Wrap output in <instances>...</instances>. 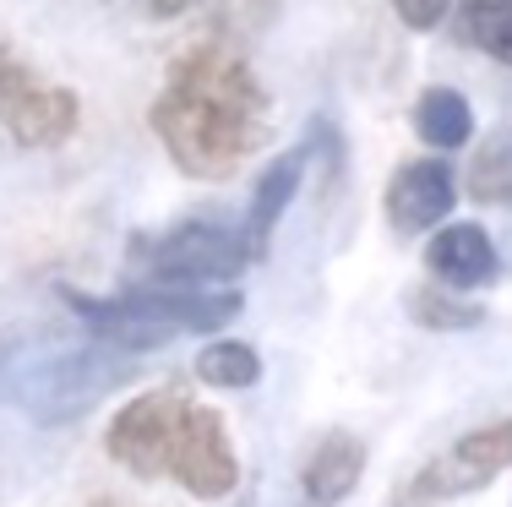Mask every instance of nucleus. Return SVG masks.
Returning <instances> with one entry per match:
<instances>
[{"label":"nucleus","instance_id":"2","mask_svg":"<svg viewBox=\"0 0 512 507\" xmlns=\"http://www.w3.org/2000/svg\"><path fill=\"white\" fill-rule=\"evenodd\" d=\"M131 251L148 262L153 284H186V289L224 284L235 273H246L251 262H262L251 251L246 229H224L213 219H186V224L164 229V235H142Z\"/></svg>","mask_w":512,"mask_h":507},{"label":"nucleus","instance_id":"17","mask_svg":"<svg viewBox=\"0 0 512 507\" xmlns=\"http://www.w3.org/2000/svg\"><path fill=\"white\" fill-rule=\"evenodd\" d=\"M33 88H39V77H33V71L22 66L11 50H0V126H6V115L17 110V104L28 99Z\"/></svg>","mask_w":512,"mask_h":507},{"label":"nucleus","instance_id":"11","mask_svg":"<svg viewBox=\"0 0 512 507\" xmlns=\"http://www.w3.org/2000/svg\"><path fill=\"white\" fill-rule=\"evenodd\" d=\"M77 93L55 88V82H39L17 110L6 115V131L22 142V148H60V142L77 131Z\"/></svg>","mask_w":512,"mask_h":507},{"label":"nucleus","instance_id":"10","mask_svg":"<svg viewBox=\"0 0 512 507\" xmlns=\"http://www.w3.org/2000/svg\"><path fill=\"white\" fill-rule=\"evenodd\" d=\"M300 180H306V153H278L273 164L256 175V191H251V213H246V240L256 257H267L273 246V229L284 219V208L300 197Z\"/></svg>","mask_w":512,"mask_h":507},{"label":"nucleus","instance_id":"8","mask_svg":"<svg viewBox=\"0 0 512 507\" xmlns=\"http://www.w3.org/2000/svg\"><path fill=\"white\" fill-rule=\"evenodd\" d=\"M425 262H431V279L436 284L463 289V295L496 284V273H502V257H496L491 235H485L480 224H447V229H436Z\"/></svg>","mask_w":512,"mask_h":507},{"label":"nucleus","instance_id":"6","mask_svg":"<svg viewBox=\"0 0 512 507\" xmlns=\"http://www.w3.org/2000/svg\"><path fill=\"white\" fill-rule=\"evenodd\" d=\"M60 300L71 306V317L82 322L99 344L120 349V355H148V349H158L164 338H175V328H169L158 311L142 306L137 289H126V295L115 300H99V295H77V289H60Z\"/></svg>","mask_w":512,"mask_h":507},{"label":"nucleus","instance_id":"14","mask_svg":"<svg viewBox=\"0 0 512 507\" xmlns=\"http://www.w3.org/2000/svg\"><path fill=\"white\" fill-rule=\"evenodd\" d=\"M197 377L213 382V388H224V393L256 388V377H262V355H256L251 344H240V338H213V344L197 355Z\"/></svg>","mask_w":512,"mask_h":507},{"label":"nucleus","instance_id":"15","mask_svg":"<svg viewBox=\"0 0 512 507\" xmlns=\"http://www.w3.org/2000/svg\"><path fill=\"white\" fill-rule=\"evenodd\" d=\"M480 208H512V137H491L469 164V180H463Z\"/></svg>","mask_w":512,"mask_h":507},{"label":"nucleus","instance_id":"20","mask_svg":"<svg viewBox=\"0 0 512 507\" xmlns=\"http://www.w3.org/2000/svg\"><path fill=\"white\" fill-rule=\"evenodd\" d=\"M99 507H115V502H99Z\"/></svg>","mask_w":512,"mask_h":507},{"label":"nucleus","instance_id":"19","mask_svg":"<svg viewBox=\"0 0 512 507\" xmlns=\"http://www.w3.org/2000/svg\"><path fill=\"white\" fill-rule=\"evenodd\" d=\"M126 6L148 11V17H180V11H191L197 0H126Z\"/></svg>","mask_w":512,"mask_h":507},{"label":"nucleus","instance_id":"4","mask_svg":"<svg viewBox=\"0 0 512 507\" xmlns=\"http://www.w3.org/2000/svg\"><path fill=\"white\" fill-rule=\"evenodd\" d=\"M169 475L202 502H218V497L235 491L240 458H235V448H229L224 420H218L207 404H191L186 398V415H180V431H175V453H169Z\"/></svg>","mask_w":512,"mask_h":507},{"label":"nucleus","instance_id":"13","mask_svg":"<svg viewBox=\"0 0 512 507\" xmlns=\"http://www.w3.org/2000/svg\"><path fill=\"white\" fill-rule=\"evenodd\" d=\"M458 6V44L512 66V0H453Z\"/></svg>","mask_w":512,"mask_h":507},{"label":"nucleus","instance_id":"3","mask_svg":"<svg viewBox=\"0 0 512 507\" xmlns=\"http://www.w3.org/2000/svg\"><path fill=\"white\" fill-rule=\"evenodd\" d=\"M502 469H512V420H496V426H480L469 437H458L453 448L431 464H420L404 480L393 507H442L463 497V491H480L491 486Z\"/></svg>","mask_w":512,"mask_h":507},{"label":"nucleus","instance_id":"7","mask_svg":"<svg viewBox=\"0 0 512 507\" xmlns=\"http://www.w3.org/2000/svg\"><path fill=\"white\" fill-rule=\"evenodd\" d=\"M458 202V175L442 159H409L387 180V219L398 235H425L431 224H442Z\"/></svg>","mask_w":512,"mask_h":507},{"label":"nucleus","instance_id":"5","mask_svg":"<svg viewBox=\"0 0 512 507\" xmlns=\"http://www.w3.org/2000/svg\"><path fill=\"white\" fill-rule=\"evenodd\" d=\"M186 415V398L180 393H142L109 426V458L126 464L142 480H164L169 475V453H175V431Z\"/></svg>","mask_w":512,"mask_h":507},{"label":"nucleus","instance_id":"1","mask_svg":"<svg viewBox=\"0 0 512 507\" xmlns=\"http://www.w3.org/2000/svg\"><path fill=\"white\" fill-rule=\"evenodd\" d=\"M148 120L180 175L229 180L267 137V93L235 44H191Z\"/></svg>","mask_w":512,"mask_h":507},{"label":"nucleus","instance_id":"16","mask_svg":"<svg viewBox=\"0 0 512 507\" xmlns=\"http://www.w3.org/2000/svg\"><path fill=\"white\" fill-rule=\"evenodd\" d=\"M409 317L420 322V328H436V333H463V328H474L480 322V306H469L463 300V289H431V284H420V289H409Z\"/></svg>","mask_w":512,"mask_h":507},{"label":"nucleus","instance_id":"18","mask_svg":"<svg viewBox=\"0 0 512 507\" xmlns=\"http://www.w3.org/2000/svg\"><path fill=\"white\" fill-rule=\"evenodd\" d=\"M398 22L414 33H431L436 22H447V11H453V0H393Z\"/></svg>","mask_w":512,"mask_h":507},{"label":"nucleus","instance_id":"12","mask_svg":"<svg viewBox=\"0 0 512 507\" xmlns=\"http://www.w3.org/2000/svg\"><path fill=\"white\" fill-rule=\"evenodd\" d=\"M414 131H420L431 148L453 153L474 137V110L458 88H425L420 104H414Z\"/></svg>","mask_w":512,"mask_h":507},{"label":"nucleus","instance_id":"9","mask_svg":"<svg viewBox=\"0 0 512 507\" xmlns=\"http://www.w3.org/2000/svg\"><path fill=\"white\" fill-rule=\"evenodd\" d=\"M365 475V442L360 437H322L311 458L300 464V502L306 507H338Z\"/></svg>","mask_w":512,"mask_h":507}]
</instances>
